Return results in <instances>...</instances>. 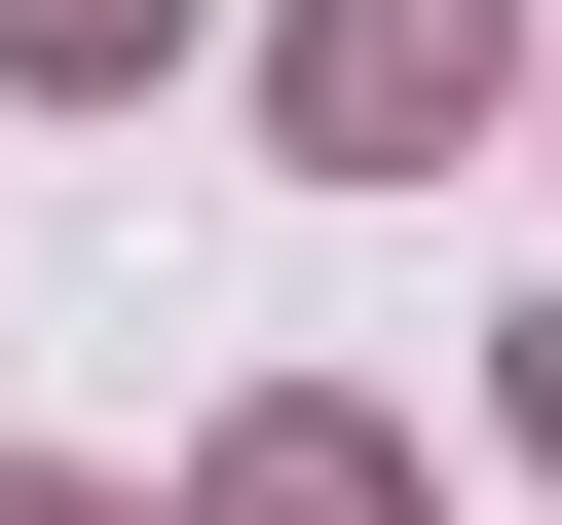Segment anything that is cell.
<instances>
[{"label": "cell", "mask_w": 562, "mask_h": 525, "mask_svg": "<svg viewBox=\"0 0 562 525\" xmlns=\"http://www.w3.org/2000/svg\"><path fill=\"white\" fill-rule=\"evenodd\" d=\"M487 113V0H301V150H450Z\"/></svg>", "instance_id": "1"}, {"label": "cell", "mask_w": 562, "mask_h": 525, "mask_svg": "<svg viewBox=\"0 0 562 525\" xmlns=\"http://www.w3.org/2000/svg\"><path fill=\"white\" fill-rule=\"evenodd\" d=\"M150 38H188V0H0V76H150Z\"/></svg>", "instance_id": "2"}, {"label": "cell", "mask_w": 562, "mask_h": 525, "mask_svg": "<svg viewBox=\"0 0 562 525\" xmlns=\"http://www.w3.org/2000/svg\"><path fill=\"white\" fill-rule=\"evenodd\" d=\"M0 525H76V488H0Z\"/></svg>", "instance_id": "3"}]
</instances>
